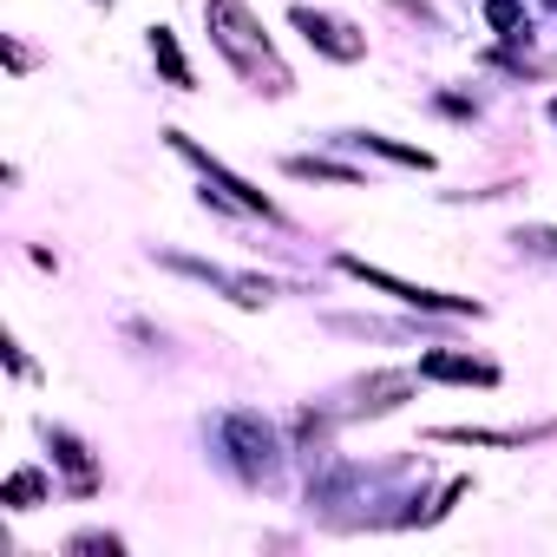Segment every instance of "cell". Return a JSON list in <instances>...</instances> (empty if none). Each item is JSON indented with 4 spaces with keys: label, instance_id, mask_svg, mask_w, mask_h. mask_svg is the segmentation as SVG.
Instances as JSON below:
<instances>
[{
    "label": "cell",
    "instance_id": "6",
    "mask_svg": "<svg viewBox=\"0 0 557 557\" xmlns=\"http://www.w3.org/2000/svg\"><path fill=\"white\" fill-rule=\"evenodd\" d=\"M420 381H466V387H492V381H498V368H492V361H479V355H459V348H433V355L420 361Z\"/></svg>",
    "mask_w": 557,
    "mask_h": 557
},
{
    "label": "cell",
    "instance_id": "2",
    "mask_svg": "<svg viewBox=\"0 0 557 557\" xmlns=\"http://www.w3.org/2000/svg\"><path fill=\"white\" fill-rule=\"evenodd\" d=\"M342 269H348V275H361V283H374V289H387V296H400V302H413V309H433V315H479V302H472V296H440V289L400 283V275H387V269H368L361 256H342Z\"/></svg>",
    "mask_w": 557,
    "mask_h": 557
},
{
    "label": "cell",
    "instance_id": "10",
    "mask_svg": "<svg viewBox=\"0 0 557 557\" xmlns=\"http://www.w3.org/2000/svg\"><path fill=\"white\" fill-rule=\"evenodd\" d=\"M151 60L164 66V79H171L177 92H190V66H184V53H177V34H171V27H151Z\"/></svg>",
    "mask_w": 557,
    "mask_h": 557
},
{
    "label": "cell",
    "instance_id": "3",
    "mask_svg": "<svg viewBox=\"0 0 557 557\" xmlns=\"http://www.w3.org/2000/svg\"><path fill=\"white\" fill-rule=\"evenodd\" d=\"M289 21H296V27H302V40H309V47H315V53H329V60H342V66H348V60H361V53H368V40H361V34H355V27H348V21H335V14H315V8H296V14H289Z\"/></svg>",
    "mask_w": 557,
    "mask_h": 557
},
{
    "label": "cell",
    "instance_id": "11",
    "mask_svg": "<svg viewBox=\"0 0 557 557\" xmlns=\"http://www.w3.org/2000/svg\"><path fill=\"white\" fill-rule=\"evenodd\" d=\"M289 171H296V177L342 184V190H361V171H348V164H329V158H289Z\"/></svg>",
    "mask_w": 557,
    "mask_h": 557
},
{
    "label": "cell",
    "instance_id": "5",
    "mask_svg": "<svg viewBox=\"0 0 557 557\" xmlns=\"http://www.w3.org/2000/svg\"><path fill=\"white\" fill-rule=\"evenodd\" d=\"M223 433H230V446H236V459H243V472H249V479H262V472L275 466V433H269L256 413H230V426H223Z\"/></svg>",
    "mask_w": 557,
    "mask_h": 557
},
{
    "label": "cell",
    "instance_id": "13",
    "mask_svg": "<svg viewBox=\"0 0 557 557\" xmlns=\"http://www.w3.org/2000/svg\"><path fill=\"white\" fill-rule=\"evenodd\" d=\"M66 550H106V557H119V550H125V544H119V537H112V531H86V537H73V544H66Z\"/></svg>",
    "mask_w": 557,
    "mask_h": 557
},
{
    "label": "cell",
    "instance_id": "12",
    "mask_svg": "<svg viewBox=\"0 0 557 557\" xmlns=\"http://www.w3.org/2000/svg\"><path fill=\"white\" fill-rule=\"evenodd\" d=\"M40 498H47V479H40L34 466H21V472L8 479V505H14V511H40Z\"/></svg>",
    "mask_w": 557,
    "mask_h": 557
},
{
    "label": "cell",
    "instance_id": "17",
    "mask_svg": "<svg viewBox=\"0 0 557 557\" xmlns=\"http://www.w3.org/2000/svg\"><path fill=\"white\" fill-rule=\"evenodd\" d=\"M99 8H112V0H99Z\"/></svg>",
    "mask_w": 557,
    "mask_h": 557
},
{
    "label": "cell",
    "instance_id": "9",
    "mask_svg": "<svg viewBox=\"0 0 557 557\" xmlns=\"http://www.w3.org/2000/svg\"><path fill=\"white\" fill-rule=\"evenodd\" d=\"M53 440V459L66 466V479H73V492H92L99 485V472H92V459H86V446L73 440V433H47Z\"/></svg>",
    "mask_w": 557,
    "mask_h": 557
},
{
    "label": "cell",
    "instance_id": "7",
    "mask_svg": "<svg viewBox=\"0 0 557 557\" xmlns=\"http://www.w3.org/2000/svg\"><path fill=\"white\" fill-rule=\"evenodd\" d=\"M171 269L197 275V283L230 289V302H243V309H262V302H269V283H256V275H230V269H210V262H190V256H171Z\"/></svg>",
    "mask_w": 557,
    "mask_h": 557
},
{
    "label": "cell",
    "instance_id": "1",
    "mask_svg": "<svg viewBox=\"0 0 557 557\" xmlns=\"http://www.w3.org/2000/svg\"><path fill=\"white\" fill-rule=\"evenodd\" d=\"M203 27H210V40H216V53L256 86V92H269V99H283L296 79H289V66L275 60V47H269V34H262V21L243 8V0H203Z\"/></svg>",
    "mask_w": 557,
    "mask_h": 557
},
{
    "label": "cell",
    "instance_id": "4",
    "mask_svg": "<svg viewBox=\"0 0 557 557\" xmlns=\"http://www.w3.org/2000/svg\"><path fill=\"white\" fill-rule=\"evenodd\" d=\"M171 145H177V151H184V158H197V164H203V177H210V184H223V190H230V203H236V210H249V216H275V203H269V197H262V190H249V184H243V177H236V171H223V164H216V158H210V151H197V145H190V138H184V132H171Z\"/></svg>",
    "mask_w": 557,
    "mask_h": 557
},
{
    "label": "cell",
    "instance_id": "15",
    "mask_svg": "<svg viewBox=\"0 0 557 557\" xmlns=\"http://www.w3.org/2000/svg\"><path fill=\"white\" fill-rule=\"evenodd\" d=\"M518 243H531V249H544V256H557V230H518Z\"/></svg>",
    "mask_w": 557,
    "mask_h": 557
},
{
    "label": "cell",
    "instance_id": "14",
    "mask_svg": "<svg viewBox=\"0 0 557 557\" xmlns=\"http://www.w3.org/2000/svg\"><path fill=\"white\" fill-rule=\"evenodd\" d=\"M485 21H492V27H518V0H492Z\"/></svg>",
    "mask_w": 557,
    "mask_h": 557
},
{
    "label": "cell",
    "instance_id": "8",
    "mask_svg": "<svg viewBox=\"0 0 557 557\" xmlns=\"http://www.w3.org/2000/svg\"><path fill=\"white\" fill-rule=\"evenodd\" d=\"M413 381H420V374H374V381H361V413H387V407H400V400L413 394Z\"/></svg>",
    "mask_w": 557,
    "mask_h": 557
},
{
    "label": "cell",
    "instance_id": "16",
    "mask_svg": "<svg viewBox=\"0 0 557 557\" xmlns=\"http://www.w3.org/2000/svg\"><path fill=\"white\" fill-rule=\"evenodd\" d=\"M550 119H557V99H550Z\"/></svg>",
    "mask_w": 557,
    "mask_h": 557
}]
</instances>
